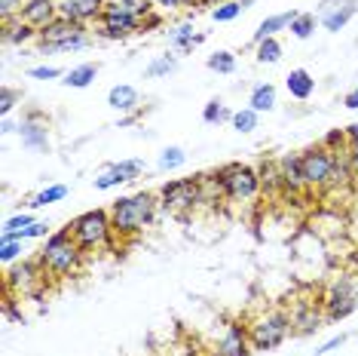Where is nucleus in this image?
I'll list each match as a JSON object with an SVG mask.
<instances>
[{"instance_id":"nucleus-19","label":"nucleus","mask_w":358,"mask_h":356,"mask_svg":"<svg viewBox=\"0 0 358 356\" xmlns=\"http://www.w3.org/2000/svg\"><path fill=\"white\" fill-rule=\"evenodd\" d=\"M279 175H282V191L285 193H300L306 188L300 153H285V157H279Z\"/></svg>"},{"instance_id":"nucleus-36","label":"nucleus","mask_w":358,"mask_h":356,"mask_svg":"<svg viewBox=\"0 0 358 356\" xmlns=\"http://www.w3.org/2000/svg\"><path fill=\"white\" fill-rule=\"evenodd\" d=\"M64 197H68V188H64V184H50V188H43L34 200H31V206H34V209H46L50 203H59V200H64Z\"/></svg>"},{"instance_id":"nucleus-1","label":"nucleus","mask_w":358,"mask_h":356,"mask_svg":"<svg viewBox=\"0 0 358 356\" xmlns=\"http://www.w3.org/2000/svg\"><path fill=\"white\" fill-rule=\"evenodd\" d=\"M37 258L43 264V271L50 273V280H68L83 271L86 249L74 240L71 228H59L43 240V249L37 252Z\"/></svg>"},{"instance_id":"nucleus-34","label":"nucleus","mask_w":358,"mask_h":356,"mask_svg":"<svg viewBox=\"0 0 358 356\" xmlns=\"http://www.w3.org/2000/svg\"><path fill=\"white\" fill-rule=\"evenodd\" d=\"M206 64H208V71H215V74H233V71H236V53L217 50V53L208 55Z\"/></svg>"},{"instance_id":"nucleus-24","label":"nucleus","mask_w":358,"mask_h":356,"mask_svg":"<svg viewBox=\"0 0 358 356\" xmlns=\"http://www.w3.org/2000/svg\"><path fill=\"white\" fill-rule=\"evenodd\" d=\"M37 37H40V31L31 28V25H25L22 19L3 22V43H10V46H25V43H31V40H37Z\"/></svg>"},{"instance_id":"nucleus-37","label":"nucleus","mask_w":358,"mask_h":356,"mask_svg":"<svg viewBox=\"0 0 358 356\" xmlns=\"http://www.w3.org/2000/svg\"><path fill=\"white\" fill-rule=\"evenodd\" d=\"M257 62L260 64H275L282 62V43L275 37H266L264 43H257Z\"/></svg>"},{"instance_id":"nucleus-44","label":"nucleus","mask_w":358,"mask_h":356,"mask_svg":"<svg viewBox=\"0 0 358 356\" xmlns=\"http://www.w3.org/2000/svg\"><path fill=\"white\" fill-rule=\"evenodd\" d=\"M349 341V335H346V331H340V335H334V338H328V341H324L322 347H319V350H315V353H331V350H337V347H343Z\"/></svg>"},{"instance_id":"nucleus-32","label":"nucleus","mask_w":358,"mask_h":356,"mask_svg":"<svg viewBox=\"0 0 358 356\" xmlns=\"http://www.w3.org/2000/svg\"><path fill=\"white\" fill-rule=\"evenodd\" d=\"M202 120H206L208 126H221V123H230L233 120V111L227 108L221 99H211L206 108H202Z\"/></svg>"},{"instance_id":"nucleus-47","label":"nucleus","mask_w":358,"mask_h":356,"mask_svg":"<svg viewBox=\"0 0 358 356\" xmlns=\"http://www.w3.org/2000/svg\"><path fill=\"white\" fill-rule=\"evenodd\" d=\"M343 132H346V144H349V148H358V123L346 126Z\"/></svg>"},{"instance_id":"nucleus-40","label":"nucleus","mask_w":358,"mask_h":356,"mask_svg":"<svg viewBox=\"0 0 358 356\" xmlns=\"http://www.w3.org/2000/svg\"><path fill=\"white\" fill-rule=\"evenodd\" d=\"M322 144H324L328 151H334V153H346L343 148H349V144H346V132H340V129H331V132L324 135Z\"/></svg>"},{"instance_id":"nucleus-11","label":"nucleus","mask_w":358,"mask_h":356,"mask_svg":"<svg viewBox=\"0 0 358 356\" xmlns=\"http://www.w3.org/2000/svg\"><path fill=\"white\" fill-rule=\"evenodd\" d=\"M255 347H251L248 338V326L242 322H227L224 331L217 335V341L208 347V356H251Z\"/></svg>"},{"instance_id":"nucleus-10","label":"nucleus","mask_w":358,"mask_h":356,"mask_svg":"<svg viewBox=\"0 0 358 356\" xmlns=\"http://www.w3.org/2000/svg\"><path fill=\"white\" fill-rule=\"evenodd\" d=\"M291 317V335H315L324 322H328V317H324V307H322V298H306V301H297L294 307L288 310Z\"/></svg>"},{"instance_id":"nucleus-9","label":"nucleus","mask_w":358,"mask_h":356,"mask_svg":"<svg viewBox=\"0 0 358 356\" xmlns=\"http://www.w3.org/2000/svg\"><path fill=\"white\" fill-rule=\"evenodd\" d=\"M202 203V178H172L159 188V206L184 215Z\"/></svg>"},{"instance_id":"nucleus-48","label":"nucleus","mask_w":358,"mask_h":356,"mask_svg":"<svg viewBox=\"0 0 358 356\" xmlns=\"http://www.w3.org/2000/svg\"><path fill=\"white\" fill-rule=\"evenodd\" d=\"M0 132H3V135H13V132H19V126H15L10 117H3V123H0Z\"/></svg>"},{"instance_id":"nucleus-46","label":"nucleus","mask_w":358,"mask_h":356,"mask_svg":"<svg viewBox=\"0 0 358 356\" xmlns=\"http://www.w3.org/2000/svg\"><path fill=\"white\" fill-rule=\"evenodd\" d=\"M343 108L358 111V86H352V89H349V93L343 95Z\"/></svg>"},{"instance_id":"nucleus-8","label":"nucleus","mask_w":358,"mask_h":356,"mask_svg":"<svg viewBox=\"0 0 358 356\" xmlns=\"http://www.w3.org/2000/svg\"><path fill=\"white\" fill-rule=\"evenodd\" d=\"M217 182V188L227 200H255L257 191H260V172L255 166L248 163H227L221 166L215 175H211Z\"/></svg>"},{"instance_id":"nucleus-14","label":"nucleus","mask_w":358,"mask_h":356,"mask_svg":"<svg viewBox=\"0 0 358 356\" xmlns=\"http://www.w3.org/2000/svg\"><path fill=\"white\" fill-rule=\"evenodd\" d=\"M86 37H89V28L86 25H77V22H71V19H64V15H59L52 25H46L43 31H40L37 43H40V50H50V46L77 43V40H86Z\"/></svg>"},{"instance_id":"nucleus-26","label":"nucleus","mask_w":358,"mask_h":356,"mask_svg":"<svg viewBox=\"0 0 358 356\" xmlns=\"http://www.w3.org/2000/svg\"><path fill=\"white\" fill-rule=\"evenodd\" d=\"M95 77H99V64H95V62H83V64H77V68H71L68 74H64L62 83L71 86V89H86V86H92Z\"/></svg>"},{"instance_id":"nucleus-15","label":"nucleus","mask_w":358,"mask_h":356,"mask_svg":"<svg viewBox=\"0 0 358 356\" xmlns=\"http://www.w3.org/2000/svg\"><path fill=\"white\" fill-rule=\"evenodd\" d=\"M19 139L28 151H37V153H46L50 151V120H46L40 111H28L19 123Z\"/></svg>"},{"instance_id":"nucleus-6","label":"nucleus","mask_w":358,"mask_h":356,"mask_svg":"<svg viewBox=\"0 0 358 356\" xmlns=\"http://www.w3.org/2000/svg\"><path fill=\"white\" fill-rule=\"evenodd\" d=\"M322 307L328 322H340L358 310V273H340L322 292Z\"/></svg>"},{"instance_id":"nucleus-3","label":"nucleus","mask_w":358,"mask_h":356,"mask_svg":"<svg viewBox=\"0 0 358 356\" xmlns=\"http://www.w3.org/2000/svg\"><path fill=\"white\" fill-rule=\"evenodd\" d=\"M157 206H159V193H150V191H138V193H129V197H120L117 203L110 206L113 233H117L120 240L138 237V233L153 221Z\"/></svg>"},{"instance_id":"nucleus-7","label":"nucleus","mask_w":358,"mask_h":356,"mask_svg":"<svg viewBox=\"0 0 358 356\" xmlns=\"http://www.w3.org/2000/svg\"><path fill=\"white\" fill-rule=\"evenodd\" d=\"M68 228L86 252L108 246L110 237H117V233H113V221H110V209H89V212H80Z\"/></svg>"},{"instance_id":"nucleus-23","label":"nucleus","mask_w":358,"mask_h":356,"mask_svg":"<svg viewBox=\"0 0 358 356\" xmlns=\"http://www.w3.org/2000/svg\"><path fill=\"white\" fill-rule=\"evenodd\" d=\"M297 15V10H288V13H275V15H266L264 22L257 25V31H255V43H264L266 37H275L279 31H285L291 25V19Z\"/></svg>"},{"instance_id":"nucleus-30","label":"nucleus","mask_w":358,"mask_h":356,"mask_svg":"<svg viewBox=\"0 0 358 356\" xmlns=\"http://www.w3.org/2000/svg\"><path fill=\"white\" fill-rule=\"evenodd\" d=\"M184 163H187V153L178 148V144L162 148L159 157H157V169H159V172H175V169H181Z\"/></svg>"},{"instance_id":"nucleus-22","label":"nucleus","mask_w":358,"mask_h":356,"mask_svg":"<svg viewBox=\"0 0 358 356\" xmlns=\"http://www.w3.org/2000/svg\"><path fill=\"white\" fill-rule=\"evenodd\" d=\"M202 40H206V34H196L193 31V22H181V25L169 28V43H172L175 53H190L193 46H199Z\"/></svg>"},{"instance_id":"nucleus-28","label":"nucleus","mask_w":358,"mask_h":356,"mask_svg":"<svg viewBox=\"0 0 358 356\" xmlns=\"http://www.w3.org/2000/svg\"><path fill=\"white\" fill-rule=\"evenodd\" d=\"M251 6V0H221V4L211 10V19L217 22V25H224V22H236L242 13H245Z\"/></svg>"},{"instance_id":"nucleus-13","label":"nucleus","mask_w":358,"mask_h":356,"mask_svg":"<svg viewBox=\"0 0 358 356\" xmlns=\"http://www.w3.org/2000/svg\"><path fill=\"white\" fill-rule=\"evenodd\" d=\"M319 25L331 34H340L358 15V0H322L319 4Z\"/></svg>"},{"instance_id":"nucleus-29","label":"nucleus","mask_w":358,"mask_h":356,"mask_svg":"<svg viewBox=\"0 0 358 356\" xmlns=\"http://www.w3.org/2000/svg\"><path fill=\"white\" fill-rule=\"evenodd\" d=\"M175 68H178V55H172V53L157 55V59H150V64H148V68H144V80H159V77H169Z\"/></svg>"},{"instance_id":"nucleus-27","label":"nucleus","mask_w":358,"mask_h":356,"mask_svg":"<svg viewBox=\"0 0 358 356\" xmlns=\"http://www.w3.org/2000/svg\"><path fill=\"white\" fill-rule=\"evenodd\" d=\"M248 108H255L257 114H270L275 108V86L273 83H257L248 95Z\"/></svg>"},{"instance_id":"nucleus-12","label":"nucleus","mask_w":358,"mask_h":356,"mask_svg":"<svg viewBox=\"0 0 358 356\" xmlns=\"http://www.w3.org/2000/svg\"><path fill=\"white\" fill-rule=\"evenodd\" d=\"M144 169H148V163L135 160V157L120 160V163H108L95 175V191H113V188H120V184H129V182H135V178H141Z\"/></svg>"},{"instance_id":"nucleus-31","label":"nucleus","mask_w":358,"mask_h":356,"mask_svg":"<svg viewBox=\"0 0 358 356\" xmlns=\"http://www.w3.org/2000/svg\"><path fill=\"white\" fill-rule=\"evenodd\" d=\"M315 25H319V15H315V13H297L294 19H291L288 31L297 40H309V37H313V31H315Z\"/></svg>"},{"instance_id":"nucleus-35","label":"nucleus","mask_w":358,"mask_h":356,"mask_svg":"<svg viewBox=\"0 0 358 356\" xmlns=\"http://www.w3.org/2000/svg\"><path fill=\"white\" fill-rule=\"evenodd\" d=\"M257 172H260V188H264V191H275V188H282L279 160H266V163L260 166Z\"/></svg>"},{"instance_id":"nucleus-4","label":"nucleus","mask_w":358,"mask_h":356,"mask_svg":"<svg viewBox=\"0 0 358 356\" xmlns=\"http://www.w3.org/2000/svg\"><path fill=\"white\" fill-rule=\"evenodd\" d=\"M50 273L43 271L40 258H19L15 264L6 267V295H19V298H31L40 301L50 289Z\"/></svg>"},{"instance_id":"nucleus-43","label":"nucleus","mask_w":358,"mask_h":356,"mask_svg":"<svg viewBox=\"0 0 358 356\" xmlns=\"http://www.w3.org/2000/svg\"><path fill=\"white\" fill-rule=\"evenodd\" d=\"M22 4H25V0H0V15H3V22H13V19H19V13H22Z\"/></svg>"},{"instance_id":"nucleus-25","label":"nucleus","mask_w":358,"mask_h":356,"mask_svg":"<svg viewBox=\"0 0 358 356\" xmlns=\"http://www.w3.org/2000/svg\"><path fill=\"white\" fill-rule=\"evenodd\" d=\"M108 10L120 13V15H132V19L144 22L153 13V4L150 0H108Z\"/></svg>"},{"instance_id":"nucleus-39","label":"nucleus","mask_w":358,"mask_h":356,"mask_svg":"<svg viewBox=\"0 0 358 356\" xmlns=\"http://www.w3.org/2000/svg\"><path fill=\"white\" fill-rule=\"evenodd\" d=\"M19 102H22V93H19V89H13V86H3V89H0V114H3V117H10V111H13Z\"/></svg>"},{"instance_id":"nucleus-20","label":"nucleus","mask_w":358,"mask_h":356,"mask_svg":"<svg viewBox=\"0 0 358 356\" xmlns=\"http://www.w3.org/2000/svg\"><path fill=\"white\" fill-rule=\"evenodd\" d=\"M108 104L120 114H138V104H141V93L129 83H117L108 93Z\"/></svg>"},{"instance_id":"nucleus-17","label":"nucleus","mask_w":358,"mask_h":356,"mask_svg":"<svg viewBox=\"0 0 358 356\" xmlns=\"http://www.w3.org/2000/svg\"><path fill=\"white\" fill-rule=\"evenodd\" d=\"M138 31H141V22L138 19L104 10V15L99 19V28H95V34L104 37V40H126V37L138 34Z\"/></svg>"},{"instance_id":"nucleus-38","label":"nucleus","mask_w":358,"mask_h":356,"mask_svg":"<svg viewBox=\"0 0 358 356\" xmlns=\"http://www.w3.org/2000/svg\"><path fill=\"white\" fill-rule=\"evenodd\" d=\"M22 252H25V242L22 240H0V261H3L6 267L15 264L19 258H25Z\"/></svg>"},{"instance_id":"nucleus-16","label":"nucleus","mask_w":358,"mask_h":356,"mask_svg":"<svg viewBox=\"0 0 358 356\" xmlns=\"http://www.w3.org/2000/svg\"><path fill=\"white\" fill-rule=\"evenodd\" d=\"M104 10H108V0H62L59 4V15L77 22V25H92V22H99Z\"/></svg>"},{"instance_id":"nucleus-42","label":"nucleus","mask_w":358,"mask_h":356,"mask_svg":"<svg viewBox=\"0 0 358 356\" xmlns=\"http://www.w3.org/2000/svg\"><path fill=\"white\" fill-rule=\"evenodd\" d=\"M28 77L31 80H59L62 68H55V64H37V68H28Z\"/></svg>"},{"instance_id":"nucleus-49","label":"nucleus","mask_w":358,"mask_h":356,"mask_svg":"<svg viewBox=\"0 0 358 356\" xmlns=\"http://www.w3.org/2000/svg\"><path fill=\"white\" fill-rule=\"evenodd\" d=\"M178 356H202V350H196V347H184Z\"/></svg>"},{"instance_id":"nucleus-45","label":"nucleus","mask_w":358,"mask_h":356,"mask_svg":"<svg viewBox=\"0 0 358 356\" xmlns=\"http://www.w3.org/2000/svg\"><path fill=\"white\" fill-rule=\"evenodd\" d=\"M153 4V10H181V6H190L193 0H150Z\"/></svg>"},{"instance_id":"nucleus-21","label":"nucleus","mask_w":358,"mask_h":356,"mask_svg":"<svg viewBox=\"0 0 358 356\" xmlns=\"http://www.w3.org/2000/svg\"><path fill=\"white\" fill-rule=\"evenodd\" d=\"M285 89H288L291 99L306 102V99H313V93H315V77L309 74L306 68H294L288 77H285Z\"/></svg>"},{"instance_id":"nucleus-33","label":"nucleus","mask_w":358,"mask_h":356,"mask_svg":"<svg viewBox=\"0 0 358 356\" xmlns=\"http://www.w3.org/2000/svg\"><path fill=\"white\" fill-rule=\"evenodd\" d=\"M260 123V114L255 108H239V111H233V120H230V126L236 129V132H242V135H248V132H255Z\"/></svg>"},{"instance_id":"nucleus-5","label":"nucleus","mask_w":358,"mask_h":356,"mask_svg":"<svg viewBox=\"0 0 358 356\" xmlns=\"http://www.w3.org/2000/svg\"><path fill=\"white\" fill-rule=\"evenodd\" d=\"M288 335H291V317H288V310H279V307L257 313V317L248 322V338L257 353L282 347Z\"/></svg>"},{"instance_id":"nucleus-2","label":"nucleus","mask_w":358,"mask_h":356,"mask_svg":"<svg viewBox=\"0 0 358 356\" xmlns=\"http://www.w3.org/2000/svg\"><path fill=\"white\" fill-rule=\"evenodd\" d=\"M300 163H303L306 188H315V191H328V188H337V184H346V178L352 175L346 153H334L324 148V144L306 148L300 153Z\"/></svg>"},{"instance_id":"nucleus-18","label":"nucleus","mask_w":358,"mask_h":356,"mask_svg":"<svg viewBox=\"0 0 358 356\" xmlns=\"http://www.w3.org/2000/svg\"><path fill=\"white\" fill-rule=\"evenodd\" d=\"M19 19L31 28L43 31L46 25H52V22L59 19V4H55V0H25Z\"/></svg>"},{"instance_id":"nucleus-41","label":"nucleus","mask_w":358,"mask_h":356,"mask_svg":"<svg viewBox=\"0 0 358 356\" xmlns=\"http://www.w3.org/2000/svg\"><path fill=\"white\" fill-rule=\"evenodd\" d=\"M34 221H37V218L31 215V212H19V215H10V218H6L0 231H22V228H31Z\"/></svg>"}]
</instances>
